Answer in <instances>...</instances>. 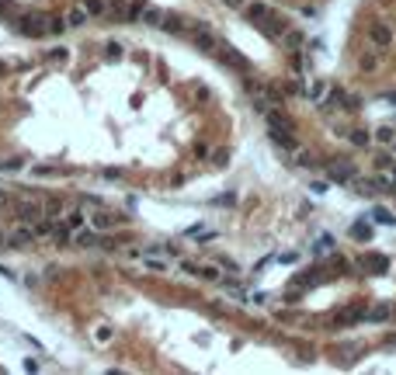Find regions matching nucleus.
<instances>
[{
  "instance_id": "obj_1",
  "label": "nucleus",
  "mask_w": 396,
  "mask_h": 375,
  "mask_svg": "<svg viewBox=\"0 0 396 375\" xmlns=\"http://www.w3.org/2000/svg\"><path fill=\"white\" fill-rule=\"evenodd\" d=\"M11 216L14 222H35L45 216V205L42 198H11Z\"/></svg>"
},
{
  "instance_id": "obj_2",
  "label": "nucleus",
  "mask_w": 396,
  "mask_h": 375,
  "mask_svg": "<svg viewBox=\"0 0 396 375\" xmlns=\"http://www.w3.org/2000/svg\"><path fill=\"white\" fill-rule=\"evenodd\" d=\"M11 28L21 32V35H28V39L49 35V21L42 18V14H18V21H11Z\"/></svg>"
},
{
  "instance_id": "obj_3",
  "label": "nucleus",
  "mask_w": 396,
  "mask_h": 375,
  "mask_svg": "<svg viewBox=\"0 0 396 375\" xmlns=\"http://www.w3.org/2000/svg\"><path fill=\"white\" fill-rule=\"evenodd\" d=\"M32 243H39V233L32 222H14L7 229V247H32Z\"/></svg>"
},
{
  "instance_id": "obj_4",
  "label": "nucleus",
  "mask_w": 396,
  "mask_h": 375,
  "mask_svg": "<svg viewBox=\"0 0 396 375\" xmlns=\"http://www.w3.org/2000/svg\"><path fill=\"white\" fill-rule=\"evenodd\" d=\"M361 271H372V275H382L386 268H389V261L382 254H358V261H355Z\"/></svg>"
},
{
  "instance_id": "obj_5",
  "label": "nucleus",
  "mask_w": 396,
  "mask_h": 375,
  "mask_svg": "<svg viewBox=\"0 0 396 375\" xmlns=\"http://www.w3.org/2000/svg\"><path fill=\"white\" fill-rule=\"evenodd\" d=\"M327 178H330V181H344V184H351V181L358 178V170L351 167V163H344V160H334V163L327 167Z\"/></svg>"
},
{
  "instance_id": "obj_6",
  "label": "nucleus",
  "mask_w": 396,
  "mask_h": 375,
  "mask_svg": "<svg viewBox=\"0 0 396 375\" xmlns=\"http://www.w3.org/2000/svg\"><path fill=\"white\" fill-rule=\"evenodd\" d=\"M87 222H91V226H94L98 233H104V229H111V226H122V222H125V216H111V212H101V216H91Z\"/></svg>"
},
{
  "instance_id": "obj_7",
  "label": "nucleus",
  "mask_w": 396,
  "mask_h": 375,
  "mask_svg": "<svg viewBox=\"0 0 396 375\" xmlns=\"http://www.w3.org/2000/svg\"><path fill=\"white\" fill-rule=\"evenodd\" d=\"M63 18H66V28H80V24H87V21H91V14L83 11V4H77V7H70Z\"/></svg>"
},
{
  "instance_id": "obj_8",
  "label": "nucleus",
  "mask_w": 396,
  "mask_h": 375,
  "mask_svg": "<svg viewBox=\"0 0 396 375\" xmlns=\"http://www.w3.org/2000/svg\"><path fill=\"white\" fill-rule=\"evenodd\" d=\"M73 243H77V247H98L101 243V233L98 229H94V226H91V229H83V233H73Z\"/></svg>"
},
{
  "instance_id": "obj_9",
  "label": "nucleus",
  "mask_w": 396,
  "mask_h": 375,
  "mask_svg": "<svg viewBox=\"0 0 396 375\" xmlns=\"http://www.w3.org/2000/svg\"><path fill=\"white\" fill-rule=\"evenodd\" d=\"M261 32H264V35H271V39H281V35H285V21H278V18L268 14V18L261 21Z\"/></svg>"
},
{
  "instance_id": "obj_10",
  "label": "nucleus",
  "mask_w": 396,
  "mask_h": 375,
  "mask_svg": "<svg viewBox=\"0 0 396 375\" xmlns=\"http://www.w3.org/2000/svg\"><path fill=\"white\" fill-rule=\"evenodd\" d=\"M52 240H56V247H70V243H73V229H70L66 222H56V226H52Z\"/></svg>"
},
{
  "instance_id": "obj_11",
  "label": "nucleus",
  "mask_w": 396,
  "mask_h": 375,
  "mask_svg": "<svg viewBox=\"0 0 396 375\" xmlns=\"http://www.w3.org/2000/svg\"><path fill=\"white\" fill-rule=\"evenodd\" d=\"M268 14H271V11H268L264 4H243V18H247V21H258V24H261Z\"/></svg>"
},
{
  "instance_id": "obj_12",
  "label": "nucleus",
  "mask_w": 396,
  "mask_h": 375,
  "mask_svg": "<svg viewBox=\"0 0 396 375\" xmlns=\"http://www.w3.org/2000/svg\"><path fill=\"white\" fill-rule=\"evenodd\" d=\"M83 4V11L91 14V18H101V14H108V0H77Z\"/></svg>"
},
{
  "instance_id": "obj_13",
  "label": "nucleus",
  "mask_w": 396,
  "mask_h": 375,
  "mask_svg": "<svg viewBox=\"0 0 396 375\" xmlns=\"http://www.w3.org/2000/svg\"><path fill=\"white\" fill-rule=\"evenodd\" d=\"M372 222H376V226H396V216L393 212H389V209H382V205H379V209H372Z\"/></svg>"
},
{
  "instance_id": "obj_14",
  "label": "nucleus",
  "mask_w": 396,
  "mask_h": 375,
  "mask_svg": "<svg viewBox=\"0 0 396 375\" xmlns=\"http://www.w3.org/2000/svg\"><path fill=\"white\" fill-rule=\"evenodd\" d=\"M351 240H361V243H369V240H372V226H369L365 219H358L355 226H351Z\"/></svg>"
},
{
  "instance_id": "obj_15",
  "label": "nucleus",
  "mask_w": 396,
  "mask_h": 375,
  "mask_svg": "<svg viewBox=\"0 0 396 375\" xmlns=\"http://www.w3.org/2000/svg\"><path fill=\"white\" fill-rule=\"evenodd\" d=\"M389 39H393V32L386 24H372V42L376 45H389Z\"/></svg>"
},
{
  "instance_id": "obj_16",
  "label": "nucleus",
  "mask_w": 396,
  "mask_h": 375,
  "mask_svg": "<svg viewBox=\"0 0 396 375\" xmlns=\"http://www.w3.org/2000/svg\"><path fill=\"white\" fill-rule=\"evenodd\" d=\"M139 18H143V24H160L163 14H160L157 7H143V14H139Z\"/></svg>"
},
{
  "instance_id": "obj_17",
  "label": "nucleus",
  "mask_w": 396,
  "mask_h": 375,
  "mask_svg": "<svg viewBox=\"0 0 396 375\" xmlns=\"http://www.w3.org/2000/svg\"><path fill=\"white\" fill-rule=\"evenodd\" d=\"M63 222H66V226H70L73 233H77V229H83V222H87V216H83V212H70V216L63 219Z\"/></svg>"
},
{
  "instance_id": "obj_18",
  "label": "nucleus",
  "mask_w": 396,
  "mask_h": 375,
  "mask_svg": "<svg viewBox=\"0 0 396 375\" xmlns=\"http://www.w3.org/2000/svg\"><path fill=\"white\" fill-rule=\"evenodd\" d=\"M358 66H361V70H365V73H376V66H379V56H376V52H365V56H361V63H358Z\"/></svg>"
},
{
  "instance_id": "obj_19",
  "label": "nucleus",
  "mask_w": 396,
  "mask_h": 375,
  "mask_svg": "<svg viewBox=\"0 0 396 375\" xmlns=\"http://www.w3.org/2000/svg\"><path fill=\"white\" fill-rule=\"evenodd\" d=\"M0 14H4V18H18L21 7L14 4V0H0Z\"/></svg>"
},
{
  "instance_id": "obj_20",
  "label": "nucleus",
  "mask_w": 396,
  "mask_h": 375,
  "mask_svg": "<svg viewBox=\"0 0 396 375\" xmlns=\"http://www.w3.org/2000/svg\"><path fill=\"white\" fill-rule=\"evenodd\" d=\"M195 275H198V278H205V281H219V268H212V264H205V268H202V264H198Z\"/></svg>"
},
{
  "instance_id": "obj_21",
  "label": "nucleus",
  "mask_w": 396,
  "mask_h": 375,
  "mask_svg": "<svg viewBox=\"0 0 396 375\" xmlns=\"http://www.w3.org/2000/svg\"><path fill=\"white\" fill-rule=\"evenodd\" d=\"M42 205H45V216H49V219L63 212V198H49V201H42Z\"/></svg>"
},
{
  "instance_id": "obj_22",
  "label": "nucleus",
  "mask_w": 396,
  "mask_h": 375,
  "mask_svg": "<svg viewBox=\"0 0 396 375\" xmlns=\"http://www.w3.org/2000/svg\"><path fill=\"white\" fill-rule=\"evenodd\" d=\"M376 167H379V170H393V167H396L393 153H379V157H376Z\"/></svg>"
},
{
  "instance_id": "obj_23",
  "label": "nucleus",
  "mask_w": 396,
  "mask_h": 375,
  "mask_svg": "<svg viewBox=\"0 0 396 375\" xmlns=\"http://www.w3.org/2000/svg\"><path fill=\"white\" fill-rule=\"evenodd\" d=\"M66 32V18H49V35H63Z\"/></svg>"
},
{
  "instance_id": "obj_24",
  "label": "nucleus",
  "mask_w": 396,
  "mask_h": 375,
  "mask_svg": "<svg viewBox=\"0 0 396 375\" xmlns=\"http://www.w3.org/2000/svg\"><path fill=\"white\" fill-rule=\"evenodd\" d=\"M327 250H334V237H320L317 240V254H327Z\"/></svg>"
},
{
  "instance_id": "obj_25",
  "label": "nucleus",
  "mask_w": 396,
  "mask_h": 375,
  "mask_svg": "<svg viewBox=\"0 0 396 375\" xmlns=\"http://www.w3.org/2000/svg\"><path fill=\"white\" fill-rule=\"evenodd\" d=\"M351 142H355V146H369V132H361V129H355V132H351Z\"/></svg>"
},
{
  "instance_id": "obj_26",
  "label": "nucleus",
  "mask_w": 396,
  "mask_h": 375,
  "mask_svg": "<svg viewBox=\"0 0 396 375\" xmlns=\"http://www.w3.org/2000/svg\"><path fill=\"white\" fill-rule=\"evenodd\" d=\"M0 170H7V174H14V170H21V160H18V157L4 160V163H0Z\"/></svg>"
},
{
  "instance_id": "obj_27",
  "label": "nucleus",
  "mask_w": 396,
  "mask_h": 375,
  "mask_svg": "<svg viewBox=\"0 0 396 375\" xmlns=\"http://www.w3.org/2000/svg\"><path fill=\"white\" fill-rule=\"evenodd\" d=\"M281 39L289 42V45H302V32H285Z\"/></svg>"
},
{
  "instance_id": "obj_28",
  "label": "nucleus",
  "mask_w": 396,
  "mask_h": 375,
  "mask_svg": "<svg viewBox=\"0 0 396 375\" xmlns=\"http://www.w3.org/2000/svg\"><path fill=\"white\" fill-rule=\"evenodd\" d=\"M376 139H379V142H393V129H379Z\"/></svg>"
},
{
  "instance_id": "obj_29",
  "label": "nucleus",
  "mask_w": 396,
  "mask_h": 375,
  "mask_svg": "<svg viewBox=\"0 0 396 375\" xmlns=\"http://www.w3.org/2000/svg\"><path fill=\"white\" fill-rule=\"evenodd\" d=\"M386 316H389V309H386V306H379V309L369 313V320H386Z\"/></svg>"
},
{
  "instance_id": "obj_30",
  "label": "nucleus",
  "mask_w": 396,
  "mask_h": 375,
  "mask_svg": "<svg viewBox=\"0 0 396 375\" xmlns=\"http://www.w3.org/2000/svg\"><path fill=\"white\" fill-rule=\"evenodd\" d=\"M49 60H52V63H60V60H66V49H52V52H49Z\"/></svg>"
},
{
  "instance_id": "obj_31",
  "label": "nucleus",
  "mask_w": 396,
  "mask_h": 375,
  "mask_svg": "<svg viewBox=\"0 0 396 375\" xmlns=\"http://www.w3.org/2000/svg\"><path fill=\"white\" fill-rule=\"evenodd\" d=\"M0 209H11V195H7L4 188H0Z\"/></svg>"
},
{
  "instance_id": "obj_32",
  "label": "nucleus",
  "mask_w": 396,
  "mask_h": 375,
  "mask_svg": "<svg viewBox=\"0 0 396 375\" xmlns=\"http://www.w3.org/2000/svg\"><path fill=\"white\" fill-rule=\"evenodd\" d=\"M226 4H230V7H243L247 0H226Z\"/></svg>"
},
{
  "instance_id": "obj_33",
  "label": "nucleus",
  "mask_w": 396,
  "mask_h": 375,
  "mask_svg": "<svg viewBox=\"0 0 396 375\" xmlns=\"http://www.w3.org/2000/svg\"><path fill=\"white\" fill-rule=\"evenodd\" d=\"M4 247H7V233L0 229V250H4Z\"/></svg>"
},
{
  "instance_id": "obj_34",
  "label": "nucleus",
  "mask_w": 396,
  "mask_h": 375,
  "mask_svg": "<svg viewBox=\"0 0 396 375\" xmlns=\"http://www.w3.org/2000/svg\"><path fill=\"white\" fill-rule=\"evenodd\" d=\"M4 73H7V63H0V77H4Z\"/></svg>"
},
{
  "instance_id": "obj_35",
  "label": "nucleus",
  "mask_w": 396,
  "mask_h": 375,
  "mask_svg": "<svg viewBox=\"0 0 396 375\" xmlns=\"http://www.w3.org/2000/svg\"><path fill=\"white\" fill-rule=\"evenodd\" d=\"M393 153H396V142H393Z\"/></svg>"
}]
</instances>
